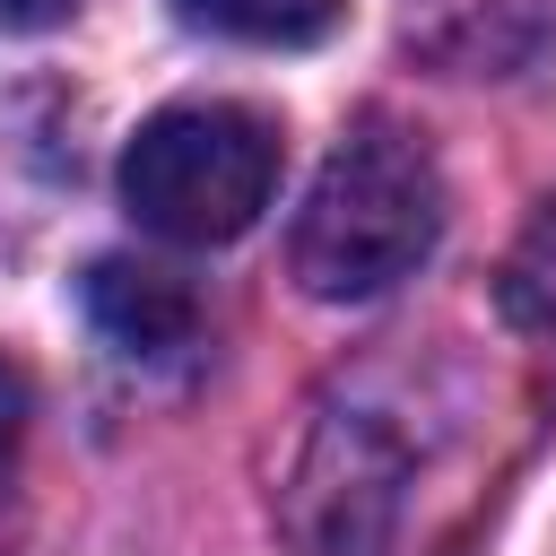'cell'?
<instances>
[{
	"mask_svg": "<svg viewBox=\"0 0 556 556\" xmlns=\"http://www.w3.org/2000/svg\"><path fill=\"white\" fill-rule=\"evenodd\" d=\"M78 295H87V321H96L122 356H174V348H191V330H200L191 287H182L174 269H156V261H130V252L87 261Z\"/></svg>",
	"mask_w": 556,
	"mask_h": 556,
	"instance_id": "cell-3",
	"label": "cell"
},
{
	"mask_svg": "<svg viewBox=\"0 0 556 556\" xmlns=\"http://www.w3.org/2000/svg\"><path fill=\"white\" fill-rule=\"evenodd\" d=\"M348 0H174L182 26L200 35H226V43H269V52H295V43H321L339 26Z\"/></svg>",
	"mask_w": 556,
	"mask_h": 556,
	"instance_id": "cell-4",
	"label": "cell"
},
{
	"mask_svg": "<svg viewBox=\"0 0 556 556\" xmlns=\"http://www.w3.org/2000/svg\"><path fill=\"white\" fill-rule=\"evenodd\" d=\"M495 304H504L521 330H556V200H539V217H530L521 243L504 252Z\"/></svg>",
	"mask_w": 556,
	"mask_h": 556,
	"instance_id": "cell-5",
	"label": "cell"
},
{
	"mask_svg": "<svg viewBox=\"0 0 556 556\" xmlns=\"http://www.w3.org/2000/svg\"><path fill=\"white\" fill-rule=\"evenodd\" d=\"M443 235V174L434 156L391 130V122H356L330 165L313 174L304 208H295V278L321 304H356L400 287Z\"/></svg>",
	"mask_w": 556,
	"mask_h": 556,
	"instance_id": "cell-1",
	"label": "cell"
},
{
	"mask_svg": "<svg viewBox=\"0 0 556 556\" xmlns=\"http://www.w3.org/2000/svg\"><path fill=\"white\" fill-rule=\"evenodd\" d=\"M278 191V122L226 96L165 104L122 148V200L165 243H235Z\"/></svg>",
	"mask_w": 556,
	"mask_h": 556,
	"instance_id": "cell-2",
	"label": "cell"
},
{
	"mask_svg": "<svg viewBox=\"0 0 556 556\" xmlns=\"http://www.w3.org/2000/svg\"><path fill=\"white\" fill-rule=\"evenodd\" d=\"M17 434H26V374L0 365V478H9V460H17Z\"/></svg>",
	"mask_w": 556,
	"mask_h": 556,
	"instance_id": "cell-6",
	"label": "cell"
},
{
	"mask_svg": "<svg viewBox=\"0 0 556 556\" xmlns=\"http://www.w3.org/2000/svg\"><path fill=\"white\" fill-rule=\"evenodd\" d=\"M78 0H0V26H17V35H43V26H61Z\"/></svg>",
	"mask_w": 556,
	"mask_h": 556,
	"instance_id": "cell-7",
	"label": "cell"
}]
</instances>
